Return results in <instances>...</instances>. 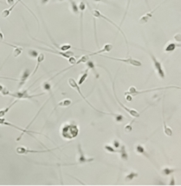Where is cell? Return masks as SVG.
I'll return each instance as SVG.
<instances>
[{"mask_svg": "<svg viewBox=\"0 0 181 186\" xmlns=\"http://www.w3.org/2000/svg\"><path fill=\"white\" fill-rule=\"evenodd\" d=\"M180 89V87L179 86H173V85H170V86H166V87H159V88H154V89H148V90H145V91H140V90H137L134 86H131L129 87L128 91L124 93L125 94H128L130 96H132L133 98V97H136L138 95H141V94H144V93H148V92H152V91H162V90H166V89Z\"/></svg>", "mask_w": 181, "mask_h": 186, "instance_id": "cell-3", "label": "cell"}, {"mask_svg": "<svg viewBox=\"0 0 181 186\" xmlns=\"http://www.w3.org/2000/svg\"><path fill=\"white\" fill-rule=\"evenodd\" d=\"M23 52V47L17 46L15 49H13V56L15 58H18V56H20V54Z\"/></svg>", "mask_w": 181, "mask_h": 186, "instance_id": "cell-32", "label": "cell"}, {"mask_svg": "<svg viewBox=\"0 0 181 186\" xmlns=\"http://www.w3.org/2000/svg\"><path fill=\"white\" fill-rule=\"evenodd\" d=\"M39 49L45 51H48V52H50V53L57 54V55H59V56H61V57L64 58H67V59H69V58H70L71 57L74 56V52L70 51H57V50H50L48 49V48H44V47H41Z\"/></svg>", "mask_w": 181, "mask_h": 186, "instance_id": "cell-12", "label": "cell"}, {"mask_svg": "<svg viewBox=\"0 0 181 186\" xmlns=\"http://www.w3.org/2000/svg\"><path fill=\"white\" fill-rule=\"evenodd\" d=\"M0 94L2 95V96H4V97H5V96H10V94H11V91H10L8 89L6 88V87H4V89H3V91L0 92Z\"/></svg>", "mask_w": 181, "mask_h": 186, "instance_id": "cell-37", "label": "cell"}, {"mask_svg": "<svg viewBox=\"0 0 181 186\" xmlns=\"http://www.w3.org/2000/svg\"><path fill=\"white\" fill-rule=\"evenodd\" d=\"M14 3H15V0H7V4H8V5H10V7L12 6Z\"/></svg>", "mask_w": 181, "mask_h": 186, "instance_id": "cell-43", "label": "cell"}, {"mask_svg": "<svg viewBox=\"0 0 181 186\" xmlns=\"http://www.w3.org/2000/svg\"><path fill=\"white\" fill-rule=\"evenodd\" d=\"M79 127L75 124H64L61 129V136L65 140H72L78 136Z\"/></svg>", "mask_w": 181, "mask_h": 186, "instance_id": "cell-1", "label": "cell"}, {"mask_svg": "<svg viewBox=\"0 0 181 186\" xmlns=\"http://www.w3.org/2000/svg\"><path fill=\"white\" fill-rule=\"evenodd\" d=\"M162 117H163V124H164V133L167 137H172V130L170 127H168L166 122V117H165V111H164V104L162 105Z\"/></svg>", "mask_w": 181, "mask_h": 186, "instance_id": "cell-17", "label": "cell"}, {"mask_svg": "<svg viewBox=\"0 0 181 186\" xmlns=\"http://www.w3.org/2000/svg\"><path fill=\"white\" fill-rule=\"evenodd\" d=\"M57 48L61 51H67L71 48L70 44H63V45H61V46H57Z\"/></svg>", "mask_w": 181, "mask_h": 186, "instance_id": "cell-35", "label": "cell"}, {"mask_svg": "<svg viewBox=\"0 0 181 186\" xmlns=\"http://www.w3.org/2000/svg\"><path fill=\"white\" fill-rule=\"evenodd\" d=\"M5 39V36L3 34V32L1 31V29H0V42H3Z\"/></svg>", "mask_w": 181, "mask_h": 186, "instance_id": "cell-42", "label": "cell"}, {"mask_svg": "<svg viewBox=\"0 0 181 186\" xmlns=\"http://www.w3.org/2000/svg\"><path fill=\"white\" fill-rule=\"evenodd\" d=\"M0 125H5V126H9V127H11V128H15L17 129V130H18V131H21V135L19 136V137L17 138V141H19L20 139H21V137L24 135V134H28V135H30L31 137H34L35 138V137L33 136V134H38V135H43V136H45V135H44L43 133H40V132H35V131H29L28 129L25 128H20V127H18V126H17V125H15V124H11V122H9V121H7V120L5 119V118H3V117H0ZM46 137H48L47 136H45Z\"/></svg>", "mask_w": 181, "mask_h": 186, "instance_id": "cell-2", "label": "cell"}, {"mask_svg": "<svg viewBox=\"0 0 181 186\" xmlns=\"http://www.w3.org/2000/svg\"><path fill=\"white\" fill-rule=\"evenodd\" d=\"M82 1H86V0H82Z\"/></svg>", "mask_w": 181, "mask_h": 186, "instance_id": "cell-49", "label": "cell"}, {"mask_svg": "<svg viewBox=\"0 0 181 186\" xmlns=\"http://www.w3.org/2000/svg\"><path fill=\"white\" fill-rule=\"evenodd\" d=\"M38 54L39 52L37 51H36L34 49H30L28 50V55L32 58H37V56H38Z\"/></svg>", "mask_w": 181, "mask_h": 186, "instance_id": "cell-30", "label": "cell"}, {"mask_svg": "<svg viewBox=\"0 0 181 186\" xmlns=\"http://www.w3.org/2000/svg\"><path fill=\"white\" fill-rule=\"evenodd\" d=\"M138 176H139L138 172H135V171H131V172H129L128 174H127V176L124 177V180H125V182H131V181H133L134 178H136Z\"/></svg>", "mask_w": 181, "mask_h": 186, "instance_id": "cell-25", "label": "cell"}, {"mask_svg": "<svg viewBox=\"0 0 181 186\" xmlns=\"http://www.w3.org/2000/svg\"><path fill=\"white\" fill-rule=\"evenodd\" d=\"M41 87H42V89L44 90V91L49 93L51 98L53 97V94H52V86H51V84L49 83V80L43 82V83H42V85H41Z\"/></svg>", "mask_w": 181, "mask_h": 186, "instance_id": "cell-20", "label": "cell"}, {"mask_svg": "<svg viewBox=\"0 0 181 186\" xmlns=\"http://www.w3.org/2000/svg\"><path fill=\"white\" fill-rule=\"evenodd\" d=\"M88 69H86L85 71H83V73L81 75L79 78V82L77 83V84H79V85H82V84H83L84 82L86 81V79L88 78Z\"/></svg>", "mask_w": 181, "mask_h": 186, "instance_id": "cell-27", "label": "cell"}, {"mask_svg": "<svg viewBox=\"0 0 181 186\" xmlns=\"http://www.w3.org/2000/svg\"><path fill=\"white\" fill-rule=\"evenodd\" d=\"M44 93H41V94H36V95H31L28 92V90H23V91H18L15 92H11L10 97H12L21 100V99H32L33 98H36V97H40L43 96Z\"/></svg>", "mask_w": 181, "mask_h": 186, "instance_id": "cell-7", "label": "cell"}, {"mask_svg": "<svg viewBox=\"0 0 181 186\" xmlns=\"http://www.w3.org/2000/svg\"><path fill=\"white\" fill-rule=\"evenodd\" d=\"M174 39L176 40V42H179V43H180V41H181V34H180V33H177L176 35L174 36Z\"/></svg>", "mask_w": 181, "mask_h": 186, "instance_id": "cell-39", "label": "cell"}, {"mask_svg": "<svg viewBox=\"0 0 181 186\" xmlns=\"http://www.w3.org/2000/svg\"><path fill=\"white\" fill-rule=\"evenodd\" d=\"M109 115L114 116V117H115V122H117V123H120V122H122V121L124 120V118H125L121 114H114V113H109Z\"/></svg>", "mask_w": 181, "mask_h": 186, "instance_id": "cell-31", "label": "cell"}, {"mask_svg": "<svg viewBox=\"0 0 181 186\" xmlns=\"http://www.w3.org/2000/svg\"><path fill=\"white\" fill-rule=\"evenodd\" d=\"M102 57L108 58V59H111V60H115V61H119V62L124 63V64H127L132 65V66L141 67L142 65V63L141 62L140 60L134 59V58H131V57H128V58H114V57H108V56H104V55H102Z\"/></svg>", "mask_w": 181, "mask_h": 186, "instance_id": "cell-6", "label": "cell"}, {"mask_svg": "<svg viewBox=\"0 0 181 186\" xmlns=\"http://www.w3.org/2000/svg\"><path fill=\"white\" fill-rule=\"evenodd\" d=\"M4 87H5L4 85H2V84H0V92H1L2 91H3V89H4Z\"/></svg>", "mask_w": 181, "mask_h": 186, "instance_id": "cell-46", "label": "cell"}, {"mask_svg": "<svg viewBox=\"0 0 181 186\" xmlns=\"http://www.w3.org/2000/svg\"><path fill=\"white\" fill-rule=\"evenodd\" d=\"M57 149H59V147L57 148H54V149H46V150H31L28 149L24 146H18L16 149V152L18 153V155H26L29 153H44V152H51V151H55Z\"/></svg>", "mask_w": 181, "mask_h": 186, "instance_id": "cell-8", "label": "cell"}, {"mask_svg": "<svg viewBox=\"0 0 181 186\" xmlns=\"http://www.w3.org/2000/svg\"><path fill=\"white\" fill-rule=\"evenodd\" d=\"M125 98H126V100H127L128 102H131L133 100L132 96H130V95H128V94H125Z\"/></svg>", "mask_w": 181, "mask_h": 186, "instance_id": "cell-40", "label": "cell"}, {"mask_svg": "<svg viewBox=\"0 0 181 186\" xmlns=\"http://www.w3.org/2000/svg\"><path fill=\"white\" fill-rule=\"evenodd\" d=\"M31 71L30 69H25L24 71H23V72L22 73V75H21V77H20V78L18 79V89H21L25 84V83L27 82V80L30 78V77H31Z\"/></svg>", "mask_w": 181, "mask_h": 186, "instance_id": "cell-14", "label": "cell"}, {"mask_svg": "<svg viewBox=\"0 0 181 186\" xmlns=\"http://www.w3.org/2000/svg\"><path fill=\"white\" fill-rule=\"evenodd\" d=\"M171 183H170V185H175V183H174V177H171Z\"/></svg>", "mask_w": 181, "mask_h": 186, "instance_id": "cell-45", "label": "cell"}, {"mask_svg": "<svg viewBox=\"0 0 181 186\" xmlns=\"http://www.w3.org/2000/svg\"><path fill=\"white\" fill-rule=\"evenodd\" d=\"M2 67H3V65H2V66H1V68H0V70H1V69H2Z\"/></svg>", "mask_w": 181, "mask_h": 186, "instance_id": "cell-48", "label": "cell"}, {"mask_svg": "<svg viewBox=\"0 0 181 186\" xmlns=\"http://www.w3.org/2000/svg\"><path fill=\"white\" fill-rule=\"evenodd\" d=\"M113 91H114V95H115V99H116V101L119 103L120 105L122 107L124 110L127 111V112H128L129 115L131 116V117H133V118H137V117H139L141 116L140 112H138L136 110H134V109H130V108H128V107L125 106L123 104H122V103L120 101V99L118 98V97H117V95H116V91H115V80H114V82H113Z\"/></svg>", "mask_w": 181, "mask_h": 186, "instance_id": "cell-10", "label": "cell"}, {"mask_svg": "<svg viewBox=\"0 0 181 186\" xmlns=\"http://www.w3.org/2000/svg\"><path fill=\"white\" fill-rule=\"evenodd\" d=\"M174 171H175V169L170 168V167H165L164 169H162L161 174L163 176H169V175H172V173H174Z\"/></svg>", "mask_w": 181, "mask_h": 186, "instance_id": "cell-28", "label": "cell"}, {"mask_svg": "<svg viewBox=\"0 0 181 186\" xmlns=\"http://www.w3.org/2000/svg\"><path fill=\"white\" fill-rule=\"evenodd\" d=\"M113 146L115 149H119L120 147V143L118 139H115L114 141H113Z\"/></svg>", "mask_w": 181, "mask_h": 186, "instance_id": "cell-38", "label": "cell"}, {"mask_svg": "<svg viewBox=\"0 0 181 186\" xmlns=\"http://www.w3.org/2000/svg\"><path fill=\"white\" fill-rule=\"evenodd\" d=\"M49 2V0H40V3L42 5H47Z\"/></svg>", "mask_w": 181, "mask_h": 186, "instance_id": "cell-41", "label": "cell"}, {"mask_svg": "<svg viewBox=\"0 0 181 186\" xmlns=\"http://www.w3.org/2000/svg\"><path fill=\"white\" fill-rule=\"evenodd\" d=\"M177 47H180V43L179 44H175V43H172L170 42L168 43L166 47H165V52H172L174 51Z\"/></svg>", "mask_w": 181, "mask_h": 186, "instance_id": "cell-21", "label": "cell"}, {"mask_svg": "<svg viewBox=\"0 0 181 186\" xmlns=\"http://www.w3.org/2000/svg\"><path fill=\"white\" fill-rule=\"evenodd\" d=\"M134 122V118L133 119L132 122H130L129 124H128L127 125H125V127H124V131L126 133H130L131 131H133V126H132V124Z\"/></svg>", "mask_w": 181, "mask_h": 186, "instance_id": "cell-33", "label": "cell"}, {"mask_svg": "<svg viewBox=\"0 0 181 186\" xmlns=\"http://www.w3.org/2000/svg\"><path fill=\"white\" fill-rule=\"evenodd\" d=\"M90 11H91V13H92V15H93L94 17L95 18H103L104 20H106L107 22L110 23V24H112L115 27V28H117L118 29V31L122 34V36L124 37V39H125V42H126V44H127V47H128V38H127V37H126V35H125V33H124L123 31H122V30H121V28H120V26H119V25H117L116 24H115V22H113L112 20H111L110 18H108L107 17H106V16H104L103 14L100 11H98V10H92L90 9Z\"/></svg>", "mask_w": 181, "mask_h": 186, "instance_id": "cell-4", "label": "cell"}, {"mask_svg": "<svg viewBox=\"0 0 181 186\" xmlns=\"http://www.w3.org/2000/svg\"><path fill=\"white\" fill-rule=\"evenodd\" d=\"M18 102V99H16L15 101H14L13 103H11V104H10L9 106H7L6 108H5V109H2V110H0V117H4L8 112H9V111L12 108V107L14 106V104H16Z\"/></svg>", "mask_w": 181, "mask_h": 186, "instance_id": "cell-23", "label": "cell"}, {"mask_svg": "<svg viewBox=\"0 0 181 186\" xmlns=\"http://www.w3.org/2000/svg\"><path fill=\"white\" fill-rule=\"evenodd\" d=\"M78 152H79V157L77 158V162L75 163L76 164H86V163H91V162H93L94 160H95L94 158H88V157H85L80 143L78 144Z\"/></svg>", "mask_w": 181, "mask_h": 186, "instance_id": "cell-13", "label": "cell"}, {"mask_svg": "<svg viewBox=\"0 0 181 186\" xmlns=\"http://www.w3.org/2000/svg\"><path fill=\"white\" fill-rule=\"evenodd\" d=\"M18 3H21V4H22V5H23L24 7H26L27 10H29V11H30V12H31V13L32 14V15H33V16H34V18H35L36 19V21H37V24H38V27H40L39 26V21H38V19H37V18L36 17L35 14L32 12V11H31V10L29 9V8H28V7H27V6H26V5H24V4L23 3L22 0H17V1H16V2L14 3V5H12V6H11L10 8H8V9L4 10V11H2V13H1V17H2V18H8V17H9V16H10V14H11V12L12 11V10H13L14 8H15V6L18 5Z\"/></svg>", "mask_w": 181, "mask_h": 186, "instance_id": "cell-11", "label": "cell"}, {"mask_svg": "<svg viewBox=\"0 0 181 186\" xmlns=\"http://www.w3.org/2000/svg\"><path fill=\"white\" fill-rule=\"evenodd\" d=\"M104 149H105V151H107V152H109V153H112V154L116 153V152L119 153V150L115 149V148H114L113 145H110V144H107L104 145Z\"/></svg>", "mask_w": 181, "mask_h": 186, "instance_id": "cell-29", "label": "cell"}, {"mask_svg": "<svg viewBox=\"0 0 181 186\" xmlns=\"http://www.w3.org/2000/svg\"><path fill=\"white\" fill-rule=\"evenodd\" d=\"M71 104H72L71 99H69V98L63 99V100H62V101H60V102L58 103L57 104V106L55 107L54 111H55L57 107H69V105H71Z\"/></svg>", "mask_w": 181, "mask_h": 186, "instance_id": "cell-24", "label": "cell"}, {"mask_svg": "<svg viewBox=\"0 0 181 186\" xmlns=\"http://www.w3.org/2000/svg\"><path fill=\"white\" fill-rule=\"evenodd\" d=\"M120 149L119 150L120 157V159L122 161H128L129 155H128V151H127V147L124 144H120Z\"/></svg>", "mask_w": 181, "mask_h": 186, "instance_id": "cell-18", "label": "cell"}, {"mask_svg": "<svg viewBox=\"0 0 181 186\" xmlns=\"http://www.w3.org/2000/svg\"><path fill=\"white\" fill-rule=\"evenodd\" d=\"M95 2H96V3H99V2H103V3H106V4H109V2L108 1H107V0H94Z\"/></svg>", "mask_w": 181, "mask_h": 186, "instance_id": "cell-44", "label": "cell"}, {"mask_svg": "<svg viewBox=\"0 0 181 186\" xmlns=\"http://www.w3.org/2000/svg\"><path fill=\"white\" fill-rule=\"evenodd\" d=\"M54 1H58V2H62V1H64V0H54Z\"/></svg>", "mask_w": 181, "mask_h": 186, "instance_id": "cell-47", "label": "cell"}, {"mask_svg": "<svg viewBox=\"0 0 181 186\" xmlns=\"http://www.w3.org/2000/svg\"><path fill=\"white\" fill-rule=\"evenodd\" d=\"M162 4H163V3H162ZM162 4H160L159 6H157L155 9L152 10L149 12H146V13H145L144 15H142L141 17V18H140V20H139V24H146V23L148 22L151 18H152V17H153V14L154 13L155 11H157V9H159V7L162 5Z\"/></svg>", "mask_w": 181, "mask_h": 186, "instance_id": "cell-15", "label": "cell"}, {"mask_svg": "<svg viewBox=\"0 0 181 186\" xmlns=\"http://www.w3.org/2000/svg\"><path fill=\"white\" fill-rule=\"evenodd\" d=\"M135 151H136V152H137L138 154H141V155L145 156L146 157H147V158L150 159V157H149V155L147 154V152H146L145 147L143 146V145H141V144H137V145L135 146Z\"/></svg>", "mask_w": 181, "mask_h": 186, "instance_id": "cell-22", "label": "cell"}, {"mask_svg": "<svg viewBox=\"0 0 181 186\" xmlns=\"http://www.w3.org/2000/svg\"><path fill=\"white\" fill-rule=\"evenodd\" d=\"M68 84H69V85L70 86L71 88L75 89V91H76L77 92L79 93V95H80V96H81V98H83L84 101L87 103V104H88L89 106L91 107V108H93L94 110H95V111H99V110H97L96 108H95V107H94L93 105H92V104H90V103L88 102V99H87V98H85V96H84L83 94H82V92L81 91V89H80V85L78 84H77V82L75 81V79H74V78H69V80H68ZM100 112H102V111H100Z\"/></svg>", "mask_w": 181, "mask_h": 186, "instance_id": "cell-9", "label": "cell"}, {"mask_svg": "<svg viewBox=\"0 0 181 186\" xmlns=\"http://www.w3.org/2000/svg\"><path fill=\"white\" fill-rule=\"evenodd\" d=\"M69 4L71 5V10H72V12L75 15H78L80 13V10L79 7L77 6L76 3H75V0H69Z\"/></svg>", "mask_w": 181, "mask_h": 186, "instance_id": "cell-26", "label": "cell"}, {"mask_svg": "<svg viewBox=\"0 0 181 186\" xmlns=\"http://www.w3.org/2000/svg\"><path fill=\"white\" fill-rule=\"evenodd\" d=\"M130 3H131V0H128V4H127V7H126V11H125V13H124V17L122 18V21L120 23V25L122 24V23L124 22V20H125V18L127 17V14H128V9H129V6H130Z\"/></svg>", "mask_w": 181, "mask_h": 186, "instance_id": "cell-36", "label": "cell"}, {"mask_svg": "<svg viewBox=\"0 0 181 186\" xmlns=\"http://www.w3.org/2000/svg\"><path fill=\"white\" fill-rule=\"evenodd\" d=\"M149 55H150L151 59H152L153 66L154 68L155 71L157 72L158 77H159V78H161V79H165V78H166V72H165L163 65H162V63L160 62L159 59L156 58L153 53H149Z\"/></svg>", "mask_w": 181, "mask_h": 186, "instance_id": "cell-5", "label": "cell"}, {"mask_svg": "<svg viewBox=\"0 0 181 186\" xmlns=\"http://www.w3.org/2000/svg\"><path fill=\"white\" fill-rule=\"evenodd\" d=\"M87 64V65H88V69H91L92 71L95 73V74H97L96 73V71H95V63L93 62V61H90V60H88V62L86 63Z\"/></svg>", "mask_w": 181, "mask_h": 186, "instance_id": "cell-34", "label": "cell"}, {"mask_svg": "<svg viewBox=\"0 0 181 186\" xmlns=\"http://www.w3.org/2000/svg\"><path fill=\"white\" fill-rule=\"evenodd\" d=\"M44 59H45V55H44V53L38 54V56H37V58H36V66L35 70L33 71V72H31V76H34L36 73L37 72V71H38V68H39L40 64H41V63L44 62Z\"/></svg>", "mask_w": 181, "mask_h": 186, "instance_id": "cell-19", "label": "cell"}, {"mask_svg": "<svg viewBox=\"0 0 181 186\" xmlns=\"http://www.w3.org/2000/svg\"><path fill=\"white\" fill-rule=\"evenodd\" d=\"M113 50V44H106L104 46H103V48L102 49H100L97 51H95V52H92V53H89L88 54V56L89 57H91V56H95V55H99V54H102L104 53V52H109Z\"/></svg>", "mask_w": 181, "mask_h": 186, "instance_id": "cell-16", "label": "cell"}]
</instances>
